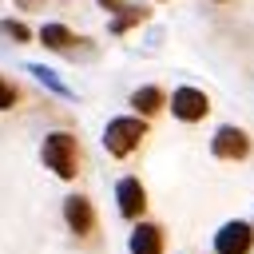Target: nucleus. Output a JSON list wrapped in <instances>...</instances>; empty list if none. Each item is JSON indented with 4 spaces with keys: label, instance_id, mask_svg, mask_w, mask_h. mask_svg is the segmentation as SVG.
I'll return each mask as SVG.
<instances>
[{
    "label": "nucleus",
    "instance_id": "obj_1",
    "mask_svg": "<svg viewBox=\"0 0 254 254\" xmlns=\"http://www.w3.org/2000/svg\"><path fill=\"white\" fill-rule=\"evenodd\" d=\"M40 159H44L48 171H56V179H75V167H79L75 135H71V131H52V135H44Z\"/></svg>",
    "mask_w": 254,
    "mask_h": 254
},
{
    "label": "nucleus",
    "instance_id": "obj_2",
    "mask_svg": "<svg viewBox=\"0 0 254 254\" xmlns=\"http://www.w3.org/2000/svg\"><path fill=\"white\" fill-rule=\"evenodd\" d=\"M143 139H147V123L139 115H119V119H111L103 127V151L111 159H127Z\"/></svg>",
    "mask_w": 254,
    "mask_h": 254
},
{
    "label": "nucleus",
    "instance_id": "obj_3",
    "mask_svg": "<svg viewBox=\"0 0 254 254\" xmlns=\"http://www.w3.org/2000/svg\"><path fill=\"white\" fill-rule=\"evenodd\" d=\"M250 246H254V230H250V222H242V218L222 222L218 234H214V250H218V254H250Z\"/></svg>",
    "mask_w": 254,
    "mask_h": 254
},
{
    "label": "nucleus",
    "instance_id": "obj_4",
    "mask_svg": "<svg viewBox=\"0 0 254 254\" xmlns=\"http://www.w3.org/2000/svg\"><path fill=\"white\" fill-rule=\"evenodd\" d=\"M210 151H214L218 159H246V155H250V135H246L242 127H234V123H226V127L214 131Z\"/></svg>",
    "mask_w": 254,
    "mask_h": 254
},
{
    "label": "nucleus",
    "instance_id": "obj_5",
    "mask_svg": "<svg viewBox=\"0 0 254 254\" xmlns=\"http://www.w3.org/2000/svg\"><path fill=\"white\" fill-rule=\"evenodd\" d=\"M171 111H175V119L194 123V119H202V115L210 111V99H206V91H198V87H179V91L171 95Z\"/></svg>",
    "mask_w": 254,
    "mask_h": 254
},
{
    "label": "nucleus",
    "instance_id": "obj_6",
    "mask_svg": "<svg viewBox=\"0 0 254 254\" xmlns=\"http://www.w3.org/2000/svg\"><path fill=\"white\" fill-rule=\"evenodd\" d=\"M115 202H119V214H123V218H139L143 206H147V190H143V183H139L135 175L119 179V183H115Z\"/></svg>",
    "mask_w": 254,
    "mask_h": 254
},
{
    "label": "nucleus",
    "instance_id": "obj_7",
    "mask_svg": "<svg viewBox=\"0 0 254 254\" xmlns=\"http://www.w3.org/2000/svg\"><path fill=\"white\" fill-rule=\"evenodd\" d=\"M64 218H67V226H71L75 234H91V230H95V210H91V202H87L83 194L64 198Z\"/></svg>",
    "mask_w": 254,
    "mask_h": 254
},
{
    "label": "nucleus",
    "instance_id": "obj_8",
    "mask_svg": "<svg viewBox=\"0 0 254 254\" xmlns=\"http://www.w3.org/2000/svg\"><path fill=\"white\" fill-rule=\"evenodd\" d=\"M131 254H163V230L155 222H139L131 230Z\"/></svg>",
    "mask_w": 254,
    "mask_h": 254
},
{
    "label": "nucleus",
    "instance_id": "obj_9",
    "mask_svg": "<svg viewBox=\"0 0 254 254\" xmlns=\"http://www.w3.org/2000/svg\"><path fill=\"white\" fill-rule=\"evenodd\" d=\"M40 44L52 48V52H75V44H83V40L71 28H64V24H44L40 28Z\"/></svg>",
    "mask_w": 254,
    "mask_h": 254
},
{
    "label": "nucleus",
    "instance_id": "obj_10",
    "mask_svg": "<svg viewBox=\"0 0 254 254\" xmlns=\"http://www.w3.org/2000/svg\"><path fill=\"white\" fill-rule=\"evenodd\" d=\"M131 107L139 111V119H147V115L163 111V91L159 87H135L131 91Z\"/></svg>",
    "mask_w": 254,
    "mask_h": 254
},
{
    "label": "nucleus",
    "instance_id": "obj_11",
    "mask_svg": "<svg viewBox=\"0 0 254 254\" xmlns=\"http://www.w3.org/2000/svg\"><path fill=\"white\" fill-rule=\"evenodd\" d=\"M115 12H119V16L111 20V32H115V36H119V32H127L131 24H139V20L147 16V8H143V4H123V8H115Z\"/></svg>",
    "mask_w": 254,
    "mask_h": 254
},
{
    "label": "nucleus",
    "instance_id": "obj_12",
    "mask_svg": "<svg viewBox=\"0 0 254 254\" xmlns=\"http://www.w3.org/2000/svg\"><path fill=\"white\" fill-rule=\"evenodd\" d=\"M28 71H32V75H36L40 83H48V87H52L56 95H71V91H67V87H64L60 79H56V71H48V67H40V64H28Z\"/></svg>",
    "mask_w": 254,
    "mask_h": 254
},
{
    "label": "nucleus",
    "instance_id": "obj_13",
    "mask_svg": "<svg viewBox=\"0 0 254 254\" xmlns=\"http://www.w3.org/2000/svg\"><path fill=\"white\" fill-rule=\"evenodd\" d=\"M12 103H16V87L0 75V111H12Z\"/></svg>",
    "mask_w": 254,
    "mask_h": 254
},
{
    "label": "nucleus",
    "instance_id": "obj_14",
    "mask_svg": "<svg viewBox=\"0 0 254 254\" xmlns=\"http://www.w3.org/2000/svg\"><path fill=\"white\" fill-rule=\"evenodd\" d=\"M0 32H8L12 40H28V28L20 20H0Z\"/></svg>",
    "mask_w": 254,
    "mask_h": 254
},
{
    "label": "nucleus",
    "instance_id": "obj_15",
    "mask_svg": "<svg viewBox=\"0 0 254 254\" xmlns=\"http://www.w3.org/2000/svg\"><path fill=\"white\" fill-rule=\"evenodd\" d=\"M16 4H20L24 12H32V8H40V0H16Z\"/></svg>",
    "mask_w": 254,
    "mask_h": 254
},
{
    "label": "nucleus",
    "instance_id": "obj_16",
    "mask_svg": "<svg viewBox=\"0 0 254 254\" xmlns=\"http://www.w3.org/2000/svg\"><path fill=\"white\" fill-rule=\"evenodd\" d=\"M99 8H107V12H115V8H119V0H99Z\"/></svg>",
    "mask_w": 254,
    "mask_h": 254
},
{
    "label": "nucleus",
    "instance_id": "obj_17",
    "mask_svg": "<svg viewBox=\"0 0 254 254\" xmlns=\"http://www.w3.org/2000/svg\"><path fill=\"white\" fill-rule=\"evenodd\" d=\"M250 230H254V226H250Z\"/></svg>",
    "mask_w": 254,
    "mask_h": 254
}]
</instances>
